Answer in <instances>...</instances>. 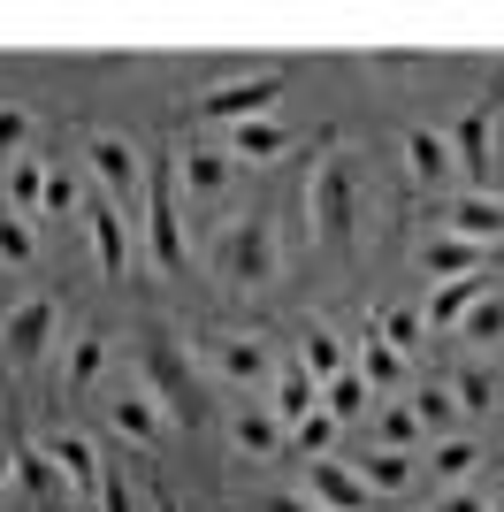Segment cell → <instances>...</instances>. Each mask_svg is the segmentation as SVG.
Listing matches in <instances>:
<instances>
[{
    "instance_id": "38",
    "label": "cell",
    "mask_w": 504,
    "mask_h": 512,
    "mask_svg": "<svg viewBox=\"0 0 504 512\" xmlns=\"http://www.w3.org/2000/svg\"><path fill=\"white\" fill-rule=\"evenodd\" d=\"M77 199H84V192H77V176H69V169H46V207H39V214H69Z\"/></svg>"
},
{
    "instance_id": "32",
    "label": "cell",
    "mask_w": 504,
    "mask_h": 512,
    "mask_svg": "<svg viewBox=\"0 0 504 512\" xmlns=\"http://www.w3.org/2000/svg\"><path fill=\"white\" fill-rule=\"evenodd\" d=\"M474 467H482V444H474V436H443V444H436V474L451 482V490H466Z\"/></svg>"
},
{
    "instance_id": "27",
    "label": "cell",
    "mask_w": 504,
    "mask_h": 512,
    "mask_svg": "<svg viewBox=\"0 0 504 512\" xmlns=\"http://www.w3.org/2000/svg\"><path fill=\"white\" fill-rule=\"evenodd\" d=\"M16 482H23V490H31V497H39L46 512L62 505V474H54V459H46V444H23V451H16Z\"/></svg>"
},
{
    "instance_id": "26",
    "label": "cell",
    "mask_w": 504,
    "mask_h": 512,
    "mask_svg": "<svg viewBox=\"0 0 504 512\" xmlns=\"http://www.w3.org/2000/svg\"><path fill=\"white\" fill-rule=\"evenodd\" d=\"M420 260H428V276L451 283V276H474V268L489 260V245H466V237H428V253H420Z\"/></svg>"
},
{
    "instance_id": "2",
    "label": "cell",
    "mask_w": 504,
    "mask_h": 512,
    "mask_svg": "<svg viewBox=\"0 0 504 512\" xmlns=\"http://www.w3.org/2000/svg\"><path fill=\"white\" fill-rule=\"evenodd\" d=\"M306 214H314V237L329 253H352V230H359V161L352 153H329L306 184Z\"/></svg>"
},
{
    "instance_id": "21",
    "label": "cell",
    "mask_w": 504,
    "mask_h": 512,
    "mask_svg": "<svg viewBox=\"0 0 504 512\" xmlns=\"http://www.w3.org/2000/svg\"><path fill=\"white\" fill-rule=\"evenodd\" d=\"M107 375V337L100 329H77L69 337V360H62V390H92Z\"/></svg>"
},
{
    "instance_id": "10",
    "label": "cell",
    "mask_w": 504,
    "mask_h": 512,
    "mask_svg": "<svg viewBox=\"0 0 504 512\" xmlns=\"http://www.w3.org/2000/svg\"><path fill=\"white\" fill-rule=\"evenodd\" d=\"M84 222H92V253H100V276H130V268H138V237H130V214L115 207V199H92V207H84Z\"/></svg>"
},
{
    "instance_id": "16",
    "label": "cell",
    "mask_w": 504,
    "mask_h": 512,
    "mask_svg": "<svg viewBox=\"0 0 504 512\" xmlns=\"http://www.w3.org/2000/svg\"><path fill=\"white\" fill-rule=\"evenodd\" d=\"M107 421H115V436H130V444H146V451L168 436V413L153 406V398H146L138 383H130L123 398H107Z\"/></svg>"
},
{
    "instance_id": "6",
    "label": "cell",
    "mask_w": 504,
    "mask_h": 512,
    "mask_svg": "<svg viewBox=\"0 0 504 512\" xmlns=\"http://www.w3.org/2000/svg\"><path fill=\"white\" fill-rule=\"evenodd\" d=\"M207 367H214L230 390H260V383H275V344L260 337V329H214Z\"/></svg>"
},
{
    "instance_id": "20",
    "label": "cell",
    "mask_w": 504,
    "mask_h": 512,
    "mask_svg": "<svg viewBox=\"0 0 504 512\" xmlns=\"http://www.w3.org/2000/svg\"><path fill=\"white\" fill-rule=\"evenodd\" d=\"M283 153H291V130L275 123H237L230 130V161H260V169H268V161H283Z\"/></svg>"
},
{
    "instance_id": "36",
    "label": "cell",
    "mask_w": 504,
    "mask_h": 512,
    "mask_svg": "<svg viewBox=\"0 0 504 512\" xmlns=\"http://www.w3.org/2000/svg\"><path fill=\"white\" fill-rule=\"evenodd\" d=\"M459 337H466V344H497V337H504V299H489V291H482V299H474V314L459 321Z\"/></svg>"
},
{
    "instance_id": "5",
    "label": "cell",
    "mask_w": 504,
    "mask_h": 512,
    "mask_svg": "<svg viewBox=\"0 0 504 512\" xmlns=\"http://www.w3.org/2000/svg\"><path fill=\"white\" fill-rule=\"evenodd\" d=\"M283 107V69H252V77H230V85L199 92V123H268Z\"/></svg>"
},
{
    "instance_id": "8",
    "label": "cell",
    "mask_w": 504,
    "mask_h": 512,
    "mask_svg": "<svg viewBox=\"0 0 504 512\" xmlns=\"http://www.w3.org/2000/svg\"><path fill=\"white\" fill-rule=\"evenodd\" d=\"M46 459H54V474H62V490L84 497V512H100V451H92V436H77V428H62V436H46Z\"/></svg>"
},
{
    "instance_id": "19",
    "label": "cell",
    "mask_w": 504,
    "mask_h": 512,
    "mask_svg": "<svg viewBox=\"0 0 504 512\" xmlns=\"http://www.w3.org/2000/svg\"><path fill=\"white\" fill-rule=\"evenodd\" d=\"M0 207L8 214H39L46 207V161H8V176H0Z\"/></svg>"
},
{
    "instance_id": "24",
    "label": "cell",
    "mask_w": 504,
    "mask_h": 512,
    "mask_svg": "<svg viewBox=\"0 0 504 512\" xmlns=\"http://www.w3.org/2000/svg\"><path fill=\"white\" fill-rule=\"evenodd\" d=\"M321 413H329L336 428H344V421H367V413H375V390H367L352 367H344L336 383H321Z\"/></svg>"
},
{
    "instance_id": "18",
    "label": "cell",
    "mask_w": 504,
    "mask_h": 512,
    "mask_svg": "<svg viewBox=\"0 0 504 512\" xmlns=\"http://www.w3.org/2000/svg\"><path fill=\"white\" fill-rule=\"evenodd\" d=\"M275 421H283V428H298V421H306V413H321V383H314V375H306V367H275Z\"/></svg>"
},
{
    "instance_id": "11",
    "label": "cell",
    "mask_w": 504,
    "mask_h": 512,
    "mask_svg": "<svg viewBox=\"0 0 504 512\" xmlns=\"http://www.w3.org/2000/svg\"><path fill=\"white\" fill-rule=\"evenodd\" d=\"M62 329V306L54 299H23V306H8V321H0V337H8V367H31L46 352V337Z\"/></svg>"
},
{
    "instance_id": "43",
    "label": "cell",
    "mask_w": 504,
    "mask_h": 512,
    "mask_svg": "<svg viewBox=\"0 0 504 512\" xmlns=\"http://www.w3.org/2000/svg\"><path fill=\"white\" fill-rule=\"evenodd\" d=\"M489 512H504V490H497V497H489Z\"/></svg>"
},
{
    "instance_id": "35",
    "label": "cell",
    "mask_w": 504,
    "mask_h": 512,
    "mask_svg": "<svg viewBox=\"0 0 504 512\" xmlns=\"http://www.w3.org/2000/svg\"><path fill=\"white\" fill-rule=\"evenodd\" d=\"M31 138H39V123H31V107L0 100V161H23V153H31Z\"/></svg>"
},
{
    "instance_id": "17",
    "label": "cell",
    "mask_w": 504,
    "mask_h": 512,
    "mask_svg": "<svg viewBox=\"0 0 504 512\" xmlns=\"http://www.w3.org/2000/svg\"><path fill=\"white\" fill-rule=\"evenodd\" d=\"M230 444L245 451V459H275V451L291 444V428L275 421L268 406H237V413H230Z\"/></svg>"
},
{
    "instance_id": "30",
    "label": "cell",
    "mask_w": 504,
    "mask_h": 512,
    "mask_svg": "<svg viewBox=\"0 0 504 512\" xmlns=\"http://www.w3.org/2000/svg\"><path fill=\"white\" fill-rule=\"evenodd\" d=\"M451 398H459V413H497V375H489L482 360H466L459 375H451Z\"/></svg>"
},
{
    "instance_id": "29",
    "label": "cell",
    "mask_w": 504,
    "mask_h": 512,
    "mask_svg": "<svg viewBox=\"0 0 504 512\" xmlns=\"http://www.w3.org/2000/svg\"><path fill=\"white\" fill-rule=\"evenodd\" d=\"M375 329H382V344H390V352H405V360L428 344V314H420V306H390Z\"/></svg>"
},
{
    "instance_id": "41",
    "label": "cell",
    "mask_w": 504,
    "mask_h": 512,
    "mask_svg": "<svg viewBox=\"0 0 504 512\" xmlns=\"http://www.w3.org/2000/svg\"><path fill=\"white\" fill-rule=\"evenodd\" d=\"M252 512H321V505H314V497H260Z\"/></svg>"
},
{
    "instance_id": "7",
    "label": "cell",
    "mask_w": 504,
    "mask_h": 512,
    "mask_svg": "<svg viewBox=\"0 0 504 512\" xmlns=\"http://www.w3.org/2000/svg\"><path fill=\"white\" fill-rule=\"evenodd\" d=\"M146 260L161 276H184L191 268V245H184V207H176V184H146Z\"/></svg>"
},
{
    "instance_id": "15",
    "label": "cell",
    "mask_w": 504,
    "mask_h": 512,
    "mask_svg": "<svg viewBox=\"0 0 504 512\" xmlns=\"http://www.w3.org/2000/svg\"><path fill=\"white\" fill-rule=\"evenodd\" d=\"M451 237H466V245H504V199L497 192H459L451 199Z\"/></svg>"
},
{
    "instance_id": "1",
    "label": "cell",
    "mask_w": 504,
    "mask_h": 512,
    "mask_svg": "<svg viewBox=\"0 0 504 512\" xmlns=\"http://www.w3.org/2000/svg\"><path fill=\"white\" fill-rule=\"evenodd\" d=\"M214 268H222V283H230V291H252V283H275V276H283V237H275V214H268V207L237 214L230 230L214 237Z\"/></svg>"
},
{
    "instance_id": "31",
    "label": "cell",
    "mask_w": 504,
    "mask_h": 512,
    "mask_svg": "<svg viewBox=\"0 0 504 512\" xmlns=\"http://www.w3.org/2000/svg\"><path fill=\"white\" fill-rule=\"evenodd\" d=\"M352 474L367 490H405V482H413V451H367Z\"/></svg>"
},
{
    "instance_id": "3",
    "label": "cell",
    "mask_w": 504,
    "mask_h": 512,
    "mask_svg": "<svg viewBox=\"0 0 504 512\" xmlns=\"http://www.w3.org/2000/svg\"><path fill=\"white\" fill-rule=\"evenodd\" d=\"M138 367H146V375H138V390H146L153 406L168 413V428L199 413V398H191V367H184V352H176L161 329H146V344H138Z\"/></svg>"
},
{
    "instance_id": "23",
    "label": "cell",
    "mask_w": 504,
    "mask_h": 512,
    "mask_svg": "<svg viewBox=\"0 0 504 512\" xmlns=\"http://www.w3.org/2000/svg\"><path fill=\"white\" fill-rule=\"evenodd\" d=\"M352 375L382 398V390H398V383H405V352H390V344H382V329H367V344H359V367H352Z\"/></svg>"
},
{
    "instance_id": "13",
    "label": "cell",
    "mask_w": 504,
    "mask_h": 512,
    "mask_svg": "<svg viewBox=\"0 0 504 512\" xmlns=\"http://www.w3.org/2000/svg\"><path fill=\"white\" fill-rule=\"evenodd\" d=\"M405 176H413L420 192H443V184L459 176V161H451V146H443V130H428V123L405 130Z\"/></svg>"
},
{
    "instance_id": "34",
    "label": "cell",
    "mask_w": 504,
    "mask_h": 512,
    "mask_svg": "<svg viewBox=\"0 0 504 512\" xmlns=\"http://www.w3.org/2000/svg\"><path fill=\"white\" fill-rule=\"evenodd\" d=\"M413 444H420L413 406H375V451H413Z\"/></svg>"
},
{
    "instance_id": "42",
    "label": "cell",
    "mask_w": 504,
    "mask_h": 512,
    "mask_svg": "<svg viewBox=\"0 0 504 512\" xmlns=\"http://www.w3.org/2000/svg\"><path fill=\"white\" fill-rule=\"evenodd\" d=\"M8 474H16V451L0 444V490H8Z\"/></svg>"
},
{
    "instance_id": "33",
    "label": "cell",
    "mask_w": 504,
    "mask_h": 512,
    "mask_svg": "<svg viewBox=\"0 0 504 512\" xmlns=\"http://www.w3.org/2000/svg\"><path fill=\"white\" fill-rule=\"evenodd\" d=\"M0 260H8V268H31V260H39V230H31V214L0 207Z\"/></svg>"
},
{
    "instance_id": "9",
    "label": "cell",
    "mask_w": 504,
    "mask_h": 512,
    "mask_svg": "<svg viewBox=\"0 0 504 512\" xmlns=\"http://www.w3.org/2000/svg\"><path fill=\"white\" fill-rule=\"evenodd\" d=\"M230 176H237L230 146H184L176 153V192H184L191 207H214V199L230 192Z\"/></svg>"
},
{
    "instance_id": "40",
    "label": "cell",
    "mask_w": 504,
    "mask_h": 512,
    "mask_svg": "<svg viewBox=\"0 0 504 512\" xmlns=\"http://www.w3.org/2000/svg\"><path fill=\"white\" fill-rule=\"evenodd\" d=\"M436 512H489V497H474V490H443Z\"/></svg>"
},
{
    "instance_id": "4",
    "label": "cell",
    "mask_w": 504,
    "mask_h": 512,
    "mask_svg": "<svg viewBox=\"0 0 504 512\" xmlns=\"http://www.w3.org/2000/svg\"><path fill=\"white\" fill-rule=\"evenodd\" d=\"M84 161H92V176H100V199H115L123 214H146V161H138L130 138L92 130V138H84Z\"/></svg>"
},
{
    "instance_id": "25",
    "label": "cell",
    "mask_w": 504,
    "mask_h": 512,
    "mask_svg": "<svg viewBox=\"0 0 504 512\" xmlns=\"http://www.w3.org/2000/svg\"><path fill=\"white\" fill-rule=\"evenodd\" d=\"M474 299H482V276H451L420 314H428V329H459V321L474 314Z\"/></svg>"
},
{
    "instance_id": "14",
    "label": "cell",
    "mask_w": 504,
    "mask_h": 512,
    "mask_svg": "<svg viewBox=\"0 0 504 512\" xmlns=\"http://www.w3.org/2000/svg\"><path fill=\"white\" fill-rule=\"evenodd\" d=\"M489 115H497V100H474L459 123H451V138H443L451 161H459V176H474V184L489 176Z\"/></svg>"
},
{
    "instance_id": "22",
    "label": "cell",
    "mask_w": 504,
    "mask_h": 512,
    "mask_svg": "<svg viewBox=\"0 0 504 512\" xmlns=\"http://www.w3.org/2000/svg\"><path fill=\"white\" fill-rule=\"evenodd\" d=\"M298 367H306L314 383H336V375H344V344H336L329 321H306V337H298Z\"/></svg>"
},
{
    "instance_id": "28",
    "label": "cell",
    "mask_w": 504,
    "mask_h": 512,
    "mask_svg": "<svg viewBox=\"0 0 504 512\" xmlns=\"http://www.w3.org/2000/svg\"><path fill=\"white\" fill-rule=\"evenodd\" d=\"M413 421H420V436H451L459 428V398H451V383H428V390H413Z\"/></svg>"
},
{
    "instance_id": "12",
    "label": "cell",
    "mask_w": 504,
    "mask_h": 512,
    "mask_svg": "<svg viewBox=\"0 0 504 512\" xmlns=\"http://www.w3.org/2000/svg\"><path fill=\"white\" fill-rule=\"evenodd\" d=\"M306 482H314L321 512H375V490H367L344 459H306Z\"/></svg>"
},
{
    "instance_id": "39",
    "label": "cell",
    "mask_w": 504,
    "mask_h": 512,
    "mask_svg": "<svg viewBox=\"0 0 504 512\" xmlns=\"http://www.w3.org/2000/svg\"><path fill=\"white\" fill-rule=\"evenodd\" d=\"M100 512H138V505H130V474H123V467H107V482H100Z\"/></svg>"
},
{
    "instance_id": "37",
    "label": "cell",
    "mask_w": 504,
    "mask_h": 512,
    "mask_svg": "<svg viewBox=\"0 0 504 512\" xmlns=\"http://www.w3.org/2000/svg\"><path fill=\"white\" fill-rule=\"evenodd\" d=\"M291 444H298V459H329V444H336V421H329V413H306V421L291 428Z\"/></svg>"
}]
</instances>
